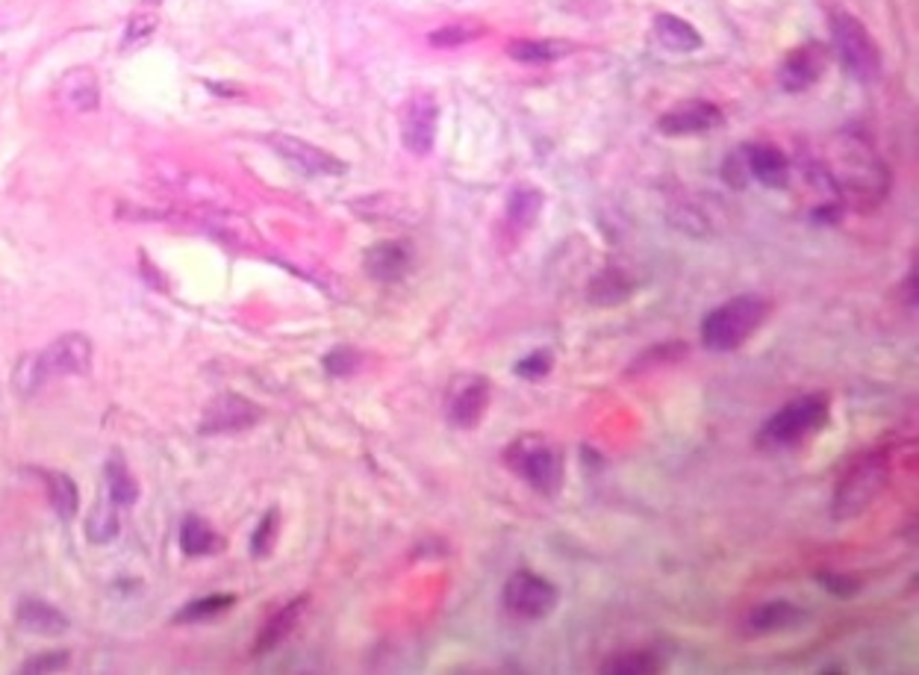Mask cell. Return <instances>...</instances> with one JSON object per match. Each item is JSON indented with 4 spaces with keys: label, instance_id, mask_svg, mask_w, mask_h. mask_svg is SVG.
<instances>
[{
    "label": "cell",
    "instance_id": "obj_9",
    "mask_svg": "<svg viewBox=\"0 0 919 675\" xmlns=\"http://www.w3.org/2000/svg\"><path fill=\"white\" fill-rule=\"evenodd\" d=\"M436 128H439V107H436L434 95L419 92L407 100L404 112H401V142L404 148L415 157H425L434 150Z\"/></svg>",
    "mask_w": 919,
    "mask_h": 675
},
{
    "label": "cell",
    "instance_id": "obj_19",
    "mask_svg": "<svg viewBox=\"0 0 919 675\" xmlns=\"http://www.w3.org/2000/svg\"><path fill=\"white\" fill-rule=\"evenodd\" d=\"M637 292V280L625 272V268L607 266L602 268L590 287H587V301L595 304V308H616V304H625Z\"/></svg>",
    "mask_w": 919,
    "mask_h": 675
},
{
    "label": "cell",
    "instance_id": "obj_35",
    "mask_svg": "<svg viewBox=\"0 0 919 675\" xmlns=\"http://www.w3.org/2000/svg\"><path fill=\"white\" fill-rule=\"evenodd\" d=\"M554 369V358L552 351H531L528 358H522L519 363L513 366V372L519 377H524V381H543V377H548V372Z\"/></svg>",
    "mask_w": 919,
    "mask_h": 675
},
{
    "label": "cell",
    "instance_id": "obj_13",
    "mask_svg": "<svg viewBox=\"0 0 919 675\" xmlns=\"http://www.w3.org/2000/svg\"><path fill=\"white\" fill-rule=\"evenodd\" d=\"M825 69H829V48L811 41V45H801V48L790 50L784 57L782 69H778V83H782L784 92H805L825 74Z\"/></svg>",
    "mask_w": 919,
    "mask_h": 675
},
{
    "label": "cell",
    "instance_id": "obj_36",
    "mask_svg": "<svg viewBox=\"0 0 919 675\" xmlns=\"http://www.w3.org/2000/svg\"><path fill=\"white\" fill-rule=\"evenodd\" d=\"M322 363H325V372L330 377H348L356 366H360V358H356L354 348L337 346V348H330V351H327Z\"/></svg>",
    "mask_w": 919,
    "mask_h": 675
},
{
    "label": "cell",
    "instance_id": "obj_7",
    "mask_svg": "<svg viewBox=\"0 0 919 675\" xmlns=\"http://www.w3.org/2000/svg\"><path fill=\"white\" fill-rule=\"evenodd\" d=\"M501 602L519 619H534L536 623V619H545V616L554 614V607L560 602V593H557V587L548 578L536 576L531 569H519V572L507 578Z\"/></svg>",
    "mask_w": 919,
    "mask_h": 675
},
{
    "label": "cell",
    "instance_id": "obj_33",
    "mask_svg": "<svg viewBox=\"0 0 919 675\" xmlns=\"http://www.w3.org/2000/svg\"><path fill=\"white\" fill-rule=\"evenodd\" d=\"M277 531H280V514H277V507H271V510H266V517L259 519L257 531L251 537V555L266 557L275 546Z\"/></svg>",
    "mask_w": 919,
    "mask_h": 675
},
{
    "label": "cell",
    "instance_id": "obj_4",
    "mask_svg": "<svg viewBox=\"0 0 919 675\" xmlns=\"http://www.w3.org/2000/svg\"><path fill=\"white\" fill-rule=\"evenodd\" d=\"M829 398L825 396L793 398L790 405H784L778 413H772L763 422L758 446L763 451H784V448L799 446L829 425Z\"/></svg>",
    "mask_w": 919,
    "mask_h": 675
},
{
    "label": "cell",
    "instance_id": "obj_38",
    "mask_svg": "<svg viewBox=\"0 0 919 675\" xmlns=\"http://www.w3.org/2000/svg\"><path fill=\"white\" fill-rule=\"evenodd\" d=\"M817 581H820V587L829 590L831 596H837V599H851L860 590V584L855 581V578L841 576V572H820Z\"/></svg>",
    "mask_w": 919,
    "mask_h": 675
},
{
    "label": "cell",
    "instance_id": "obj_34",
    "mask_svg": "<svg viewBox=\"0 0 919 675\" xmlns=\"http://www.w3.org/2000/svg\"><path fill=\"white\" fill-rule=\"evenodd\" d=\"M154 33H157V15H154V12H138V15H133V19L128 21V27H124L121 48L124 50L138 48V45H145Z\"/></svg>",
    "mask_w": 919,
    "mask_h": 675
},
{
    "label": "cell",
    "instance_id": "obj_23",
    "mask_svg": "<svg viewBox=\"0 0 919 675\" xmlns=\"http://www.w3.org/2000/svg\"><path fill=\"white\" fill-rule=\"evenodd\" d=\"M507 53L519 62L540 65V62L564 60V57L575 53V45L564 39H519L507 45Z\"/></svg>",
    "mask_w": 919,
    "mask_h": 675
},
{
    "label": "cell",
    "instance_id": "obj_30",
    "mask_svg": "<svg viewBox=\"0 0 919 675\" xmlns=\"http://www.w3.org/2000/svg\"><path fill=\"white\" fill-rule=\"evenodd\" d=\"M45 481H48L50 505H53V510H57V517H60V519L74 517V514H77V507H80L77 484H74L69 475H62V472H48V475H45Z\"/></svg>",
    "mask_w": 919,
    "mask_h": 675
},
{
    "label": "cell",
    "instance_id": "obj_26",
    "mask_svg": "<svg viewBox=\"0 0 919 675\" xmlns=\"http://www.w3.org/2000/svg\"><path fill=\"white\" fill-rule=\"evenodd\" d=\"M104 472H107V493H109V498H112V505H119V507L133 505V502L138 498V484L133 481L128 467H124V460H121V457H109Z\"/></svg>",
    "mask_w": 919,
    "mask_h": 675
},
{
    "label": "cell",
    "instance_id": "obj_32",
    "mask_svg": "<svg viewBox=\"0 0 919 675\" xmlns=\"http://www.w3.org/2000/svg\"><path fill=\"white\" fill-rule=\"evenodd\" d=\"M48 377L41 375L39 369V360H36V354L33 358H24L19 363V369H15V375H12V387H15V393L24 398H31L39 393V387L45 384Z\"/></svg>",
    "mask_w": 919,
    "mask_h": 675
},
{
    "label": "cell",
    "instance_id": "obj_22",
    "mask_svg": "<svg viewBox=\"0 0 919 675\" xmlns=\"http://www.w3.org/2000/svg\"><path fill=\"white\" fill-rule=\"evenodd\" d=\"M19 623L27 628V631H36V635H62V631H69L65 614H60V611L53 605H48V602H39V599L21 602Z\"/></svg>",
    "mask_w": 919,
    "mask_h": 675
},
{
    "label": "cell",
    "instance_id": "obj_18",
    "mask_svg": "<svg viewBox=\"0 0 919 675\" xmlns=\"http://www.w3.org/2000/svg\"><path fill=\"white\" fill-rule=\"evenodd\" d=\"M60 100L74 112H95L100 107V80L92 69H74L57 86Z\"/></svg>",
    "mask_w": 919,
    "mask_h": 675
},
{
    "label": "cell",
    "instance_id": "obj_31",
    "mask_svg": "<svg viewBox=\"0 0 919 675\" xmlns=\"http://www.w3.org/2000/svg\"><path fill=\"white\" fill-rule=\"evenodd\" d=\"M484 36V27H472V24H445L439 31H434L427 36V41L434 48H460L465 41L481 39Z\"/></svg>",
    "mask_w": 919,
    "mask_h": 675
},
{
    "label": "cell",
    "instance_id": "obj_8",
    "mask_svg": "<svg viewBox=\"0 0 919 675\" xmlns=\"http://www.w3.org/2000/svg\"><path fill=\"white\" fill-rule=\"evenodd\" d=\"M271 148L277 150V157L289 162L298 174H306V178H339V174L348 171V166L339 157L327 154V150H322L313 142L289 136V133L271 136Z\"/></svg>",
    "mask_w": 919,
    "mask_h": 675
},
{
    "label": "cell",
    "instance_id": "obj_25",
    "mask_svg": "<svg viewBox=\"0 0 919 675\" xmlns=\"http://www.w3.org/2000/svg\"><path fill=\"white\" fill-rule=\"evenodd\" d=\"M218 546H221V537H218L201 517H186V522L180 526V549H183L189 557L213 555Z\"/></svg>",
    "mask_w": 919,
    "mask_h": 675
},
{
    "label": "cell",
    "instance_id": "obj_21",
    "mask_svg": "<svg viewBox=\"0 0 919 675\" xmlns=\"http://www.w3.org/2000/svg\"><path fill=\"white\" fill-rule=\"evenodd\" d=\"M306 611V599H295V602H289L287 607H280L271 619L266 623V628L257 635V643H254V655H268L271 649H277V646L283 643L292 631H295L298 619H301V614Z\"/></svg>",
    "mask_w": 919,
    "mask_h": 675
},
{
    "label": "cell",
    "instance_id": "obj_6",
    "mask_svg": "<svg viewBox=\"0 0 919 675\" xmlns=\"http://www.w3.org/2000/svg\"><path fill=\"white\" fill-rule=\"evenodd\" d=\"M831 48L837 53V60L851 77L860 83H872L881 71L879 45L872 39L867 27L860 24L849 12H834L831 15Z\"/></svg>",
    "mask_w": 919,
    "mask_h": 675
},
{
    "label": "cell",
    "instance_id": "obj_17",
    "mask_svg": "<svg viewBox=\"0 0 919 675\" xmlns=\"http://www.w3.org/2000/svg\"><path fill=\"white\" fill-rule=\"evenodd\" d=\"M805 623H808V611H801L784 599H775V602L754 607L746 619V628L754 635H784V631H796Z\"/></svg>",
    "mask_w": 919,
    "mask_h": 675
},
{
    "label": "cell",
    "instance_id": "obj_24",
    "mask_svg": "<svg viewBox=\"0 0 919 675\" xmlns=\"http://www.w3.org/2000/svg\"><path fill=\"white\" fill-rule=\"evenodd\" d=\"M543 207H545V198L540 189L516 186L513 192H510V198H507V219H510L513 228L524 230V228H531V225H536Z\"/></svg>",
    "mask_w": 919,
    "mask_h": 675
},
{
    "label": "cell",
    "instance_id": "obj_11",
    "mask_svg": "<svg viewBox=\"0 0 919 675\" xmlns=\"http://www.w3.org/2000/svg\"><path fill=\"white\" fill-rule=\"evenodd\" d=\"M45 377L86 375L92 366V342L83 334H62L45 351L36 354Z\"/></svg>",
    "mask_w": 919,
    "mask_h": 675
},
{
    "label": "cell",
    "instance_id": "obj_2",
    "mask_svg": "<svg viewBox=\"0 0 919 675\" xmlns=\"http://www.w3.org/2000/svg\"><path fill=\"white\" fill-rule=\"evenodd\" d=\"M834 162H837V166L825 169V174L834 180V189H841V192L851 195L858 204H875V201H881L887 195V169H884V162L875 157V150L863 140L849 136V140L837 142Z\"/></svg>",
    "mask_w": 919,
    "mask_h": 675
},
{
    "label": "cell",
    "instance_id": "obj_1",
    "mask_svg": "<svg viewBox=\"0 0 919 675\" xmlns=\"http://www.w3.org/2000/svg\"><path fill=\"white\" fill-rule=\"evenodd\" d=\"M890 455L887 451H867L837 478L834 498H831V517L834 522H851L867 514L890 484Z\"/></svg>",
    "mask_w": 919,
    "mask_h": 675
},
{
    "label": "cell",
    "instance_id": "obj_37",
    "mask_svg": "<svg viewBox=\"0 0 919 675\" xmlns=\"http://www.w3.org/2000/svg\"><path fill=\"white\" fill-rule=\"evenodd\" d=\"M69 652L65 649H57V652H41V655L31 658L27 664L21 666L24 675H45V673H57L62 666L69 664Z\"/></svg>",
    "mask_w": 919,
    "mask_h": 675
},
{
    "label": "cell",
    "instance_id": "obj_5",
    "mask_svg": "<svg viewBox=\"0 0 919 675\" xmlns=\"http://www.w3.org/2000/svg\"><path fill=\"white\" fill-rule=\"evenodd\" d=\"M505 463L540 496L552 498L564 487V451L552 439L524 434L505 451Z\"/></svg>",
    "mask_w": 919,
    "mask_h": 675
},
{
    "label": "cell",
    "instance_id": "obj_14",
    "mask_svg": "<svg viewBox=\"0 0 919 675\" xmlns=\"http://www.w3.org/2000/svg\"><path fill=\"white\" fill-rule=\"evenodd\" d=\"M722 110L711 100H684L675 104L673 110H666L657 121V130L663 136H696L708 130L720 128Z\"/></svg>",
    "mask_w": 919,
    "mask_h": 675
},
{
    "label": "cell",
    "instance_id": "obj_10",
    "mask_svg": "<svg viewBox=\"0 0 919 675\" xmlns=\"http://www.w3.org/2000/svg\"><path fill=\"white\" fill-rule=\"evenodd\" d=\"M486 408H489V381L484 375H472L457 381L448 393L445 417L457 431H472L481 425Z\"/></svg>",
    "mask_w": 919,
    "mask_h": 675
},
{
    "label": "cell",
    "instance_id": "obj_15",
    "mask_svg": "<svg viewBox=\"0 0 919 675\" xmlns=\"http://www.w3.org/2000/svg\"><path fill=\"white\" fill-rule=\"evenodd\" d=\"M263 417V410L247 401L245 396H237V393H225L218 396L213 405L204 413V422H201V434H233V431H245L251 427L257 419Z\"/></svg>",
    "mask_w": 919,
    "mask_h": 675
},
{
    "label": "cell",
    "instance_id": "obj_29",
    "mask_svg": "<svg viewBox=\"0 0 919 675\" xmlns=\"http://www.w3.org/2000/svg\"><path fill=\"white\" fill-rule=\"evenodd\" d=\"M233 605H237V599L233 596L195 599V602L180 607L178 614H174V623H178V626H183V623H207V619H216V616H221Z\"/></svg>",
    "mask_w": 919,
    "mask_h": 675
},
{
    "label": "cell",
    "instance_id": "obj_20",
    "mask_svg": "<svg viewBox=\"0 0 919 675\" xmlns=\"http://www.w3.org/2000/svg\"><path fill=\"white\" fill-rule=\"evenodd\" d=\"M654 39L669 53H692L702 48V33L692 27L690 21L678 19L673 12H661L654 19Z\"/></svg>",
    "mask_w": 919,
    "mask_h": 675
},
{
    "label": "cell",
    "instance_id": "obj_12",
    "mask_svg": "<svg viewBox=\"0 0 919 675\" xmlns=\"http://www.w3.org/2000/svg\"><path fill=\"white\" fill-rule=\"evenodd\" d=\"M737 159L746 171V180H758L770 189H787V183H790V159L784 157V150H778L775 145L749 142L737 150Z\"/></svg>",
    "mask_w": 919,
    "mask_h": 675
},
{
    "label": "cell",
    "instance_id": "obj_3",
    "mask_svg": "<svg viewBox=\"0 0 919 675\" xmlns=\"http://www.w3.org/2000/svg\"><path fill=\"white\" fill-rule=\"evenodd\" d=\"M770 316V301L761 296H737L711 310L702 322V342L708 351L725 354L737 351L754 330L761 328Z\"/></svg>",
    "mask_w": 919,
    "mask_h": 675
},
{
    "label": "cell",
    "instance_id": "obj_28",
    "mask_svg": "<svg viewBox=\"0 0 919 675\" xmlns=\"http://www.w3.org/2000/svg\"><path fill=\"white\" fill-rule=\"evenodd\" d=\"M116 507L109 505V502H100V505L92 510L89 519H86V537H89L92 543L104 546V543H112V540L121 534V519Z\"/></svg>",
    "mask_w": 919,
    "mask_h": 675
},
{
    "label": "cell",
    "instance_id": "obj_16",
    "mask_svg": "<svg viewBox=\"0 0 919 675\" xmlns=\"http://www.w3.org/2000/svg\"><path fill=\"white\" fill-rule=\"evenodd\" d=\"M410 266H413V251L407 242H398V239L375 242L363 254V268L377 284H396L410 272Z\"/></svg>",
    "mask_w": 919,
    "mask_h": 675
},
{
    "label": "cell",
    "instance_id": "obj_27",
    "mask_svg": "<svg viewBox=\"0 0 919 675\" xmlns=\"http://www.w3.org/2000/svg\"><path fill=\"white\" fill-rule=\"evenodd\" d=\"M663 670V661L652 652H622V655L610 658L602 666L604 675H657Z\"/></svg>",
    "mask_w": 919,
    "mask_h": 675
}]
</instances>
